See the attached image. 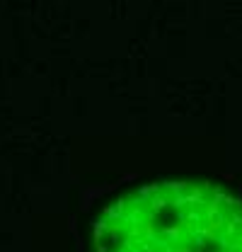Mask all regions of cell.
Returning <instances> with one entry per match:
<instances>
[{
	"mask_svg": "<svg viewBox=\"0 0 242 252\" xmlns=\"http://www.w3.org/2000/svg\"><path fill=\"white\" fill-rule=\"evenodd\" d=\"M94 252H242V201L206 182H155L112 201Z\"/></svg>",
	"mask_w": 242,
	"mask_h": 252,
	"instance_id": "cell-1",
	"label": "cell"
}]
</instances>
